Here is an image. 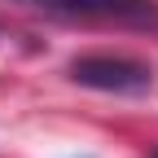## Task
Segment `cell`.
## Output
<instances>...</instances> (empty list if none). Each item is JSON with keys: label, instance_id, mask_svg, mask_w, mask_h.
Here are the masks:
<instances>
[{"label": "cell", "instance_id": "cell-1", "mask_svg": "<svg viewBox=\"0 0 158 158\" xmlns=\"http://www.w3.org/2000/svg\"><path fill=\"white\" fill-rule=\"evenodd\" d=\"M66 75L79 88L114 92V97H141L154 88V66L136 62V57H123V53H84L66 66Z\"/></svg>", "mask_w": 158, "mask_h": 158}, {"label": "cell", "instance_id": "cell-3", "mask_svg": "<svg viewBox=\"0 0 158 158\" xmlns=\"http://www.w3.org/2000/svg\"><path fill=\"white\" fill-rule=\"evenodd\" d=\"M149 158H158V149H154V154H149Z\"/></svg>", "mask_w": 158, "mask_h": 158}, {"label": "cell", "instance_id": "cell-2", "mask_svg": "<svg viewBox=\"0 0 158 158\" xmlns=\"http://www.w3.org/2000/svg\"><path fill=\"white\" fill-rule=\"evenodd\" d=\"M35 9L84 22H114L127 31H158V0H31Z\"/></svg>", "mask_w": 158, "mask_h": 158}]
</instances>
